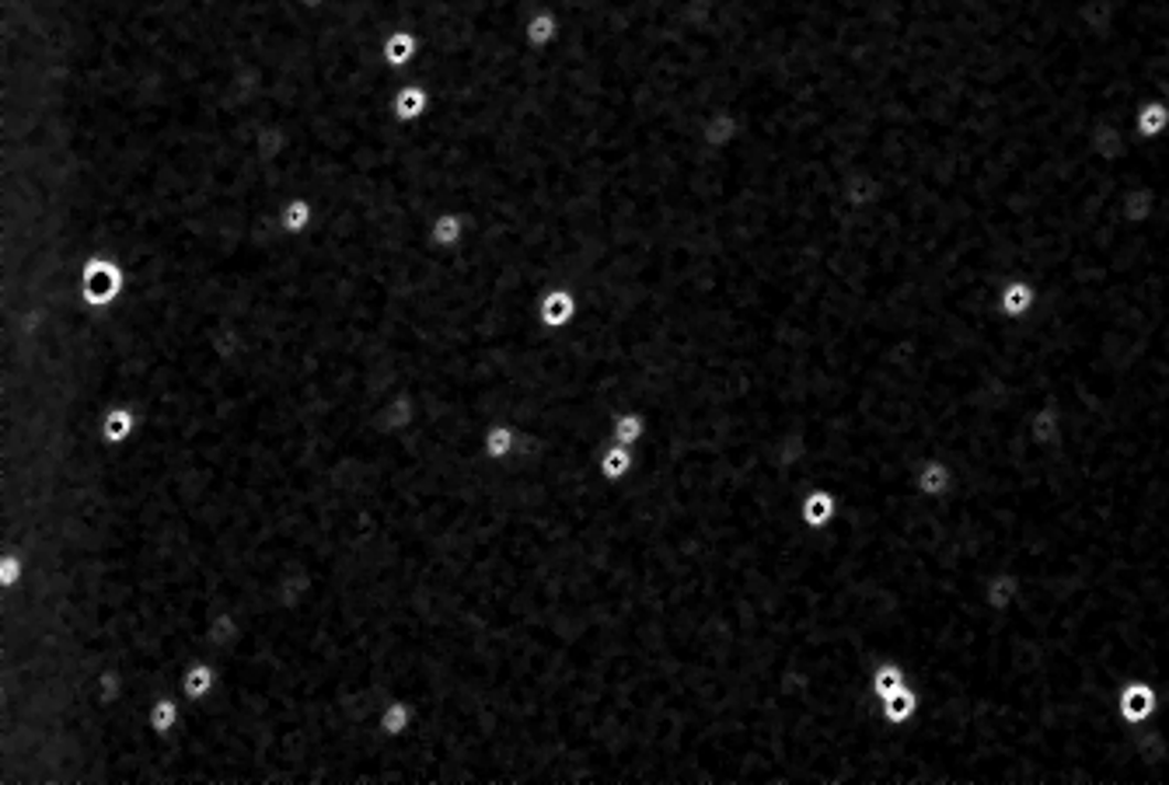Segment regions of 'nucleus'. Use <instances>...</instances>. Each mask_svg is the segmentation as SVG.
I'll return each instance as SVG.
<instances>
[{
  "instance_id": "1",
  "label": "nucleus",
  "mask_w": 1169,
  "mask_h": 785,
  "mask_svg": "<svg viewBox=\"0 0 1169 785\" xmlns=\"http://www.w3.org/2000/svg\"><path fill=\"white\" fill-rule=\"evenodd\" d=\"M126 287H130V276H126V266L116 256H92L84 259L81 272H77V297L84 308L92 311H105L122 301Z\"/></svg>"
},
{
  "instance_id": "2",
  "label": "nucleus",
  "mask_w": 1169,
  "mask_h": 785,
  "mask_svg": "<svg viewBox=\"0 0 1169 785\" xmlns=\"http://www.w3.org/2000/svg\"><path fill=\"white\" fill-rule=\"evenodd\" d=\"M1114 709H1117V719L1124 727H1145L1152 723V719L1159 716L1162 709V695L1156 688V681H1149V677H1128V681L1117 685V695H1114Z\"/></svg>"
},
{
  "instance_id": "3",
  "label": "nucleus",
  "mask_w": 1169,
  "mask_h": 785,
  "mask_svg": "<svg viewBox=\"0 0 1169 785\" xmlns=\"http://www.w3.org/2000/svg\"><path fill=\"white\" fill-rule=\"evenodd\" d=\"M580 318V293L559 283V287H548L541 297H538V325L548 329V332H566L577 325Z\"/></svg>"
},
{
  "instance_id": "4",
  "label": "nucleus",
  "mask_w": 1169,
  "mask_h": 785,
  "mask_svg": "<svg viewBox=\"0 0 1169 785\" xmlns=\"http://www.w3.org/2000/svg\"><path fill=\"white\" fill-rule=\"evenodd\" d=\"M416 419H419V398H416L409 388H401V391L388 395L385 406L377 409V416H374V433H380V437H401V433H409V430L416 427Z\"/></svg>"
},
{
  "instance_id": "5",
  "label": "nucleus",
  "mask_w": 1169,
  "mask_h": 785,
  "mask_svg": "<svg viewBox=\"0 0 1169 785\" xmlns=\"http://www.w3.org/2000/svg\"><path fill=\"white\" fill-rule=\"evenodd\" d=\"M430 109H433L430 84H422V80H416V77H406V80H401L398 88H395V95H392V116H395L401 126H412V122H419V119H427Z\"/></svg>"
},
{
  "instance_id": "6",
  "label": "nucleus",
  "mask_w": 1169,
  "mask_h": 785,
  "mask_svg": "<svg viewBox=\"0 0 1169 785\" xmlns=\"http://www.w3.org/2000/svg\"><path fill=\"white\" fill-rule=\"evenodd\" d=\"M800 520L811 527V530H824L832 527L841 514V499L835 490H827V485H811L803 496H800V506H796Z\"/></svg>"
},
{
  "instance_id": "7",
  "label": "nucleus",
  "mask_w": 1169,
  "mask_h": 785,
  "mask_svg": "<svg viewBox=\"0 0 1169 785\" xmlns=\"http://www.w3.org/2000/svg\"><path fill=\"white\" fill-rule=\"evenodd\" d=\"M1027 440L1033 443L1037 451H1054L1058 443L1065 440V412H1061L1058 406H1051V401L1030 409V416H1027Z\"/></svg>"
},
{
  "instance_id": "8",
  "label": "nucleus",
  "mask_w": 1169,
  "mask_h": 785,
  "mask_svg": "<svg viewBox=\"0 0 1169 785\" xmlns=\"http://www.w3.org/2000/svg\"><path fill=\"white\" fill-rule=\"evenodd\" d=\"M956 485V472L946 458H922L915 464V493L922 499H946Z\"/></svg>"
},
{
  "instance_id": "9",
  "label": "nucleus",
  "mask_w": 1169,
  "mask_h": 785,
  "mask_svg": "<svg viewBox=\"0 0 1169 785\" xmlns=\"http://www.w3.org/2000/svg\"><path fill=\"white\" fill-rule=\"evenodd\" d=\"M1019 598H1023V580H1019V572H1012V569L991 572L982 587V601L991 614H1009L1019 604Z\"/></svg>"
},
{
  "instance_id": "10",
  "label": "nucleus",
  "mask_w": 1169,
  "mask_h": 785,
  "mask_svg": "<svg viewBox=\"0 0 1169 785\" xmlns=\"http://www.w3.org/2000/svg\"><path fill=\"white\" fill-rule=\"evenodd\" d=\"M422 53V42L412 29H392L385 35V42H380V60H385V67L395 71V74H406L412 71V63L419 60Z\"/></svg>"
},
{
  "instance_id": "11",
  "label": "nucleus",
  "mask_w": 1169,
  "mask_h": 785,
  "mask_svg": "<svg viewBox=\"0 0 1169 785\" xmlns=\"http://www.w3.org/2000/svg\"><path fill=\"white\" fill-rule=\"evenodd\" d=\"M137 430H140V412L133 406H126V401H116V406H109L98 419V437L105 443H112V448L130 443L137 437Z\"/></svg>"
},
{
  "instance_id": "12",
  "label": "nucleus",
  "mask_w": 1169,
  "mask_h": 785,
  "mask_svg": "<svg viewBox=\"0 0 1169 785\" xmlns=\"http://www.w3.org/2000/svg\"><path fill=\"white\" fill-rule=\"evenodd\" d=\"M217 685H221V667L214 660H206V656H200V660H193L182 670V698H185V702H203V698H210L217 691Z\"/></svg>"
},
{
  "instance_id": "13",
  "label": "nucleus",
  "mask_w": 1169,
  "mask_h": 785,
  "mask_svg": "<svg viewBox=\"0 0 1169 785\" xmlns=\"http://www.w3.org/2000/svg\"><path fill=\"white\" fill-rule=\"evenodd\" d=\"M314 221H318V206L311 196H290L280 206V214H276V224H280L287 238H304L314 227Z\"/></svg>"
},
{
  "instance_id": "14",
  "label": "nucleus",
  "mask_w": 1169,
  "mask_h": 785,
  "mask_svg": "<svg viewBox=\"0 0 1169 785\" xmlns=\"http://www.w3.org/2000/svg\"><path fill=\"white\" fill-rule=\"evenodd\" d=\"M377 727L380 733H385L388 740H401L412 727H416V702L406 695H395L388 698L385 706H380V716H377Z\"/></svg>"
},
{
  "instance_id": "15",
  "label": "nucleus",
  "mask_w": 1169,
  "mask_h": 785,
  "mask_svg": "<svg viewBox=\"0 0 1169 785\" xmlns=\"http://www.w3.org/2000/svg\"><path fill=\"white\" fill-rule=\"evenodd\" d=\"M517 443H521V430L514 427V422L496 419V422H489L485 433H482V454L489 461L503 464V461H510L517 454Z\"/></svg>"
},
{
  "instance_id": "16",
  "label": "nucleus",
  "mask_w": 1169,
  "mask_h": 785,
  "mask_svg": "<svg viewBox=\"0 0 1169 785\" xmlns=\"http://www.w3.org/2000/svg\"><path fill=\"white\" fill-rule=\"evenodd\" d=\"M468 235H472V227H468V217L461 214V209H443V214H437L430 221V241L443 251H454L468 241Z\"/></svg>"
},
{
  "instance_id": "17",
  "label": "nucleus",
  "mask_w": 1169,
  "mask_h": 785,
  "mask_svg": "<svg viewBox=\"0 0 1169 785\" xmlns=\"http://www.w3.org/2000/svg\"><path fill=\"white\" fill-rule=\"evenodd\" d=\"M877 706H880V716H883V723H887V727H904V723H911V719L919 716V709H922V695H919V688H915V685H904V688H898L894 695L880 698Z\"/></svg>"
},
{
  "instance_id": "18",
  "label": "nucleus",
  "mask_w": 1169,
  "mask_h": 785,
  "mask_svg": "<svg viewBox=\"0 0 1169 785\" xmlns=\"http://www.w3.org/2000/svg\"><path fill=\"white\" fill-rule=\"evenodd\" d=\"M559 32H562V25H559V14H556V11H545V8H541V11H535V14L524 21V42H527V46L535 50V53H545V50L556 46Z\"/></svg>"
},
{
  "instance_id": "19",
  "label": "nucleus",
  "mask_w": 1169,
  "mask_h": 785,
  "mask_svg": "<svg viewBox=\"0 0 1169 785\" xmlns=\"http://www.w3.org/2000/svg\"><path fill=\"white\" fill-rule=\"evenodd\" d=\"M1037 304V287L1027 283V280H1012L1006 283L1002 290H998V314L1009 318V322H1019V318H1027Z\"/></svg>"
},
{
  "instance_id": "20",
  "label": "nucleus",
  "mask_w": 1169,
  "mask_h": 785,
  "mask_svg": "<svg viewBox=\"0 0 1169 785\" xmlns=\"http://www.w3.org/2000/svg\"><path fill=\"white\" fill-rule=\"evenodd\" d=\"M182 709H185L182 695H161V698H154V702H151V709H147V727H151L154 736L175 733L179 723H182Z\"/></svg>"
},
{
  "instance_id": "21",
  "label": "nucleus",
  "mask_w": 1169,
  "mask_h": 785,
  "mask_svg": "<svg viewBox=\"0 0 1169 785\" xmlns=\"http://www.w3.org/2000/svg\"><path fill=\"white\" fill-rule=\"evenodd\" d=\"M646 433H650V419L640 409H625V412L614 416V422H611V440L622 443V448H640V443L646 440Z\"/></svg>"
},
{
  "instance_id": "22",
  "label": "nucleus",
  "mask_w": 1169,
  "mask_h": 785,
  "mask_svg": "<svg viewBox=\"0 0 1169 785\" xmlns=\"http://www.w3.org/2000/svg\"><path fill=\"white\" fill-rule=\"evenodd\" d=\"M904 685H911V677H908L904 664H898V660H880L873 670H869V695H873L877 702L887 695H894Z\"/></svg>"
},
{
  "instance_id": "23",
  "label": "nucleus",
  "mask_w": 1169,
  "mask_h": 785,
  "mask_svg": "<svg viewBox=\"0 0 1169 785\" xmlns=\"http://www.w3.org/2000/svg\"><path fill=\"white\" fill-rule=\"evenodd\" d=\"M635 469V448H622V443H608V448L598 454V472L608 478V482H622L629 478Z\"/></svg>"
},
{
  "instance_id": "24",
  "label": "nucleus",
  "mask_w": 1169,
  "mask_h": 785,
  "mask_svg": "<svg viewBox=\"0 0 1169 785\" xmlns=\"http://www.w3.org/2000/svg\"><path fill=\"white\" fill-rule=\"evenodd\" d=\"M29 562L21 551L14 548H0V590H14L21 580H25Z\"/></svg>"
},
{
  "instance_id": "25",
  "label": "nucleus",
  "mask_w": 1169,
  "mask_h": 785,
  "mask_svg": "<svg viewBox=\"0 0 1169 785\" xmlns=\"http://www.w3.org/2000/svg\"><path fill=\"white\" fill-rule=\"evenodd\" d=\"M1169 126V105L1166 101H1145L1138 109V133L1141 137H1159Z\"/></svg>"
}]
</instances>
